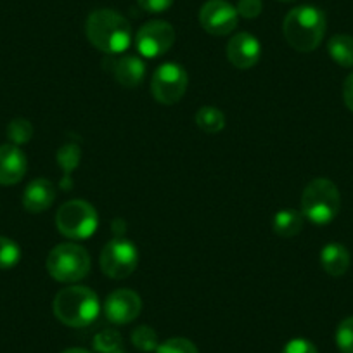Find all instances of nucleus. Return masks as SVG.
<instances>
[{
    "label": "nucleus",
    "mask_w": 353,
    "mask_h": 353,
    "mask_svg": "<svg viewBox=\"0 0 353 353\" xmlns=\"http://www.w3.org/2000/svg\"><path fill=\"white\" fill-rule=\"evenodd\" d=\"M88 42L108 56H120L132 43V26L113 9H97L85 25Z\"/></svg>",
    "instance_id": "obj_1"
},
{
    "label": "nucleus",
    "mask_w": 353,
    "mask_h": 353,
    "mask_svg": "<svg viewBox=\"0 0 353 353\" xmlns=\"http://www.w3.org/2000/svg\"><path fill=\"white\" fill-rule=\"evenodd\" d=\"M325 14L314 6H300L284 18L283 33L286 42L298 52H312L325 35Z\"/></svg>",
    "instance_id": "obj_2"
},
{
    "label": "nucleus",
    "mask_w": 353,
    "mask_h": 353,
    "mask_svg": "<svg viewBox=\"0 0 353 353\" xmlns=\"http://www.w3.org/2000/svg\"><path fill=\"white\" fill-rule=\"evenodd\" d=\"M52 310L57 321L70 327H87L97 319L101 303L97 294L87 286H68L56 294Z\"/></svg>",
    "instance_id": "obj_3"
},
{
    "label": "nucleus",
    "mask_w": 353,
    "mask_h": 353,
    "mask_svg": "<svg viewBox=\"0 0 353 353\" xmlns=\"http://www.w3.org/2000/svg\"><path fill=\"white\" fill-rule=\"evenodd\" d=\"M341 208V196L329 179H314L301 194V213L317 225L331 223Z\"/></svg>",
    "instance_id": "obj_4"
},
{
    "label": "nucleus",
    "mask_w": 353,
    "mask_h": 353,
    "mask_svg": "<svg viewBox=\"0 0 353 353\" xmlns=\"http://www.w3.org/2000/svg\"><path fill=\"white\" fill-rule=\"evenodd\" d=\"M47 272L57 283H78L90 272V254L80 244H57L47 256Z\"/></svg>",
    "instance_id": "obj_5"
},
{
    "label": "nucleus",
    "mask_w": 353,
    "mask_h": 353,
    "mask_svg": "<svg viewBox=\"0 0 353 353\" xmlns=\"http://www.w3.org/2000/svg\"><path fill=\"white\" fill-rule=\"evenodd\" d=\"M57 230L64 237L73 241H83L92 237L99 225V215L88 201L83 199H71L61 205L56 213Z\"/></svg>",
    "instance_id": "obj_6"
},
{
    "label": "nucleus",
    "mask_w": 353,
    "mask_h": 353,
    "mask_svg": "<svg viewBox=\"0 0 353 353\" xmlns=\"http://www.w3.org/2000/svg\"><path fill=\"white\" fill-rule=\"evenodd\" d=\"M189 87V74L181 64L165 63L156 68L151 78V92L159 104L173 106L184 97Z\"/></svg>",
    "instance_id": "obj_7"
},
{
    "label": "nucleus",
    "mask_w": 353,
    "mask_h": 353,
    "mask_svg": "<svg viewBox=\"0 0 353 353\" xmlns=\"http://www.w3.org/2000/svg\"><path fill=\"white\" fill-rule=\"evenodd\" d=\"M139 251L132 241L117 237L104 246L101 253V269L111 279H127L135 272Z\"/></svg>",
    "instance_id": "obj_8"
},
{
    "label": "nucleus",
    "mask_w": 353,
    "mask_h": 353,
    "mask_svg": "<svg viewBox=\"0 0 353 353\" xmlns=\"http://www.w3.org/2000/svg\"><path fill=\"white\" fill-rule=\"evenodd\" d=\"M175 43V30L170 23L154 19L139 28L135 35V49L142 57L156 59L168 52Z\"/></svg>",
    "instance_id": "obj_9"
},
{
    "label": "nucleus",
    "mask_w": 353,
    "mask_h": 353,
    "mask_svg": "<svg viewBox=\"0 0 353 353\" xmlns=\"http://www.w3.org/2000/svg\"><path fill=\"white\" fill-rule=\"evenodd\" d=\"M199 23L210 35L225 37L237 28L239 14L227 0H208L199 11Z\"/></svg>",
    "instance_id": "obj_10"
},
{
    "label": "nucleus",
    "mask_w": 353,
    "mask_h": 353,
    "mask_svg": "<svg viewBox=\"0 0 353 353\" xmlns=\"http://www.w3.org/2000/svg\"><path fill=\"white\" fill-rule=\"evenodd\" d=\"M142 310V300L135 291L132 290H117L108 294L104 301V315L113 324L125 325L139 317Z\"/></svg>",
    "instance_id": "obj_11"
},
{
    "label": "nucleus",
    "mask_w": 353,
    "mask_h": 353,
    "mask_svg": "<svg viewBox=\"0 0 353 353\" xmlns=\"http://www.w3.org/2000/svg\"><path fill=\"white\" fill-rule=\"evenodd\" d=\"M261 57V43L251 33H237L227 43V59L237 70H250L256 66Z\"/></svg>",
    "instance_id": "obj_12"
},
{
    "label": "nucleus",
    "mask_w": 353,
    "mask_h": 353,
    "mask_svg": "<svg viewBox=\"0 0 353 353\" xmlns=\"http://www.w3.org/2000/svg\"><path fill=\"white\" fill-rule=\"evenodd\" d=\"M106 68L111 71L114 80L120 85L127 88L139 87V85L144 81L145 77V66L142 63L141 57L137 56H111V59H108Z\"/></svg>",
    "instance_id": "obj_13"
},
{
    "label": "nucleus",
    "mask_w": 353,
    "mask_h": 353,
    "mask_svg": "<svg viewBox=\"0 0 353 353\" xmlns=\"http://www.w3.org/2000/svg\"><path fill=\"white\" fill-rule=\"evenodd\" d=\"M26 170H28V161H26L25 152L19 149V145H0V184H18L26 175Z\"/></svg>",
    "instance_id": "obj_14"
},
{
    "label": "nucleus",
    "mask_w": 353,
    "mask_h": 353,
    "mask_svg": "<svg viewBox=\"0 0 353 353\" xmlns=\"http://www.w3.org/2000/svg\"><path fill=\"white\" fill-rule=\"evenodd\" d=\"M56 199V189L47 179H35L26 185L23 192V206L30 213H42L52 206Z\"/></svg>",
    "instance_id": "obj_15"
},
{
    "label": "nucleus",
    "mask_w": 353,
    "mask_h": 353,
    "mask_svg": "<svg viewBox=\"0 0 353 353\" xmlns=\"http://www.w3.org/2000/svg\"><path fill=\"white\" fill-rule=\"evenodd\" d=\"M322 269L332 277H341L350 269V253L343 244L329 243L321 251Z\"/></svg>",
    "instance_id": "obj_16"
},
{
    "label": "nucleus",
    "mask_w": 353,
    "mask_h": 353,
    "mask_svg": "<svg viewBox=\"0 0 353 353\" xmlns=\"http://www.w3.org/2000/svg\"><path fill=\"white\" fill-rule=\"evenodd\" d=\"M303 213L296 210H281L274 215V232L281 237H294L303 229Z\"/></svg>",
    "instance_id": "obj_17"
},
{
    "label": "nucleus",
    "mask_w": 353,
    "mask_h": 353,
    "mask_svg": "<svg viewBox=\"0 0 353 353\" xmlns=\"http://www.w3.org/2000/svg\"><path fill=\"white\" fill-rule=\"evenodd\" d=\"M329 56L343 68H353V37L334 35L327 43Z\"/></svg>",
    "instance_id": "obj_18"
},
{
    "label": "nucleus",
    "mask_w": 353,
    "mask_h": 353,
    "mask_svg": "<svg viewBox=\"0 0 353 353\" xmlns=\"http://www.w3.org/2000/svg\"><path fill=\"white\" fill-rule=\"evenodd\" d=\"M196 125L206 134H219L225 128V114L215 106H203L196 113Z\"/></svg>",
    "instance_id": "obj_19"
},
{
    "label": "nucleus",
    "mask_w": 353,
    "mask_h": 353,
    "mask_svg": "<svg viewBox=\"0 0 353 353\" xmlns=\"http://www.w3.org/2000/svg\"><path fill=\"white\" fill-rule=\"evenodd\" d=\"M19 260H21V250L18 243L0 236V270L12 269L19 263Z\"/></svg>",
    "instance_id": "obj_20"
},
{
    "label": "nucleus",
    "mask_w": 353,
    "mask_h": 353,
    "mask_svg": "<svg viewBox=\"0 0 353 353\" xmlns=\"http://www.w3.org/2000/svg\"><path fill=\"white\" fill-rule=\"evenodd\" d=\"M132 343L137 350L141 352H156V348L159 346L158 341V334L152 327L149 325H141V327L135 329L132 332Z\"/></svg>",
    "instance_id": "obj_21"
},
{
    "label": "nucleus",
    "mask_w": 353,
    "mask_h": 353,
    "mask_svg": "<svg viewBox=\"0 0 353 353\" xmlns=\"http://www.w3.org/2000/svg\"><path fill=\"white\" fill-rule=\"evenodd\" d=\"M33 135V127L28 120L25 118H16L11 123L8 125V137L11 141V144L21 145L32 139Z\"/></svg>",
    "instance_id": "obj_22"
},
{
    "label": "nucleus",
    "mask_w": 353,
    "mask_h": 353,
    "mask_svg": "<svg viewBox=\"0 0 353 353\" xmlns=\"http://www.w3.org/2000/svg\"><path fill=\"white\" fill-rule=\"evenodd\" d=\"M156 353H199L194 343L188 338H170L159 343Z\"/></svg>",
    "instance_id": "obj_23"
},
{
    "label": "nucleus",
    "mask_w": 353,
    "mask_h": 353,
    "mask_svg": "<svg viewBox=\"0 0 353 353\" xmlns=\"http://www.w3.org/2000/svg\"><path fill=\"white\" fill-rule=\"evenodd\" d=\"M336 345L341 353H353V317L345 319L336 329Z\"/></svg>",
    "instance_id": "obj_24"
},
{
    "label": "nucleus",
    "mask_w": 353,
    "mask_h": 353,
    "mask_svg": "<svg viewBox=\"0 0 353 353\" xmlns=\"http://www.w3.org/2000/svg\"><path fill=\"white\" fill-rule=\"evenodd\" d=\"M237 14L246 19H254L261 14L263 2L261 0H239L237 2Z\"/></svg>",
    "instance_id": "obj_25"
},
{
    "label": "nucleus",
    "mask_w": 353,
    "mask_h": 353,
    "mask_svg": "<svg viewBox=\"0 0 353 353\" xmlns=\"http://www.w3.org/2000/svg\"><path fill=\"white\" fill-rule=\"evenodd\" d=\"M283 353H319L317 348L312 341L305 338H294L284 346Z\"/></svg>",
    "instance_id": "obj_26"
},
{
    "label": "nucleus",
    "mask_w": 353,
    "mask_h": 353,
    "mask_svg": "<svg viewBox=\"0 0 353 353\" xmlns=\"http://www.w3.org/2000/svg\"><path fill=\"white\" fill-rule=\"evenodd\" d=\"M137 2L144 11L154 12V14H158V12H165L166 9L172 8L173 4V0H137Z\"/></svg>",
    "instance_id": "obj_27"
},
{
    "label": "nucleus",
    "mask_w": 353,
    "mask_h": 353,
    "mask_svg": "<svg viewBox=\"0 0 353 353\" xmlns=\"http://www.w3.org/2000/svg\"><path fill=\"white\" fill-rule=\"evenodd\" d=\"M343 99H345L346 108L353 111V73L346 78L345 85H343Z\"/></svg>",
    "instance_id": "obj_28"
},
{
    "label": "nucleus",
    "mask_w": 353,
    "mask_h": 353,
    "mask_svg": "<svg viewBox=\"0 0 353 353\" xmlns=\"http://www.w3.org/2000/svg\"><path fill=\"white\" fill-rule=\"evenodd\" d=\"M61 353H90V352H88V350H83V348H68Z\"/></svg>",
    "instance_id": "obj_29"
},
{
    "label": "nucleus",
    "mask_w": 353,
    "mask_h": 353,
    "mask_svg": "<svg viewBox=\"0 0 353 353\" xmlns=\"http://www.w3.org/2000/svg\"><path fill=\"white\" fill-rule=\"evenodd\" d=\"M281 2H291V0H281Z\"/></svg>",
    "instance_id": "obj_30"
}]
</instances>
